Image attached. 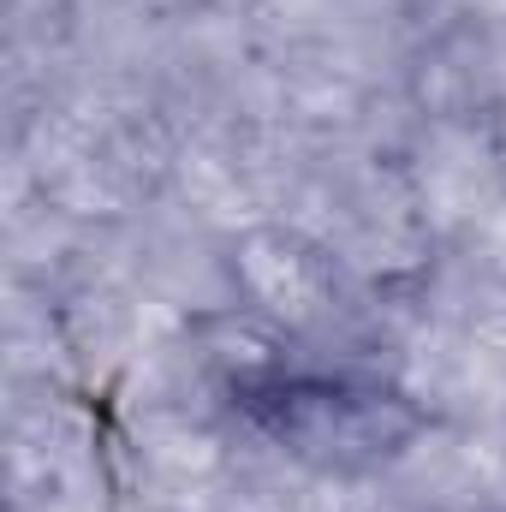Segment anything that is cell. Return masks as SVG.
Segmentation results:
<instances>
[{"mask_svg": "<svg viewBox=\"0 0 506 512\" xmlns=\"http://www.w3.org/2000/svg\"><path fill=\"white\" fill-rule=\"evenodd\" d=\"M239 411L256 435H268L286 459L328 471V477H364L411 453L423 435V411L405 387L364 376V370H256L233 387Z\"/></svg>", "mask_w": 506, "mask_h": 512, "instance_id": "obj_1", "label": "cell"}]
</instances>
